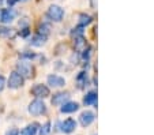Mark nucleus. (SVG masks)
<instances>
[{"instance_id":"obj_15","label":"nucleus","mask_w":154,"mask_h":135,"mask_svg":"<svg viewBox=\"0 0 154 135\" xmlns=\"http://www.w3.org/2000/svg\"><path fill=\"white\" fill-rule=\"evenodd\" d=\"M74 48L78 52H82L83 49H86V41L83 37H76L74 38Z\"/></svg>"},{"instance_id":"obj_2","label":"nucleus","mask_w":154,"mask_h":135,"mask_svg":"<svg viewBox=\"0 0 154 135\" xmlns=\"http://www.w3.org/2000/svg\"><path fill=\"white\" fill-rule=\"evenodd\" d=\"M45 111H47V106H45V104L42 103L41 100H33L32 103H30L29 105V113L33 115V116H38V115H42L45 113Z\"/></svg>"},{"instance_id":"obj_26","label":"nucleus","mask_w":154,"mask_h":135,"mask_svg":"<svg viewBox=\"0 0 154 135\" xmlns=\"http://www.w3.org/2000/svg\"><path fill=\"white\" fill-rule=\"evenodd\" d=\"M17 2H18V0H7V4H8V6H14Z\"/></svg>"},{"instance_id":"obj_13","label":"nucleus","mask_w":154,"mask_h":135,"mask_svg":"<svg viewBox=\"0 0 154 135\" xmlns=\"http://www.w3.org/2000/svg\"><path fill=\"white\" fill-rule=\"evenodd\" d=\"M96 101H97V91H94V90L89 91L83 98L85 105H93V104H96Z\"/></svg>"},{"instance_id":"obj_16","label":"nucleus","mask_w":154,"mask_h":135,"mask_svg":"<svg viewBox=\"0 0 154 135\" xmlns=\"http://www.w3.org/2000/svg\"><path fill=\"white\" fill-rule=\"evenodd\" d=\"M91 21H93V18H91L90 15H87V14L79 15V26L85 27V26H87V25H90Z\"/></svg>"},{"instance_id":"obj_12","label":"nucleus","mask_w":154,"mask_h":135,"mask_svg":"<svg viewBox=\"0 0 154 135\" xmlns=\"http://www.w3.org/2000/svg\"><path fill=\"white\" fill-rule=\"evenodd\" d=\"M38 124L37 123H32L29 124V126H26L23 130H22V132H20V135H35L38 131Z\"/></svg>"},{"instance_id":"obj_11","label":"nucleus","mask_w":154,"mask_h":135,"mask_svg":"<svg viewBox=\"0 0 154 135\" xmlns=\"http://www.w3.org/2000/svg\"><path fill=\"white\" fill-rule=\"evenodd\" d=\"M79 109V104L78 103H74V101H67L66 104H63L60 108L61 113H72V112L78 111Z\"/></svg>"},{"instance_id":"obj_4","label":"nucleus","mask_w":154,"mask_h":135,"mask_svg":"<svg viewBox=\"0 0 154 135\" xmlns=\"http://www.w3.org/2000/svg\"><path fill=\"white\" fill-rule=\"evenodd\" d=\"M48 17L55 22H60L64 17V10L61 8V7L53 4V6H51L49 8H48Z\"/></svg>"},{"instance_id":"obj_20","label":"nucleus","mask_w":154,"mask_h":135,"mask_svg":"<svg viewBox=\"0 0 154 135\" xmlns=\"http://www.w3.org/2000/svg\"><path fill=\"white\" fill-rule=\"evenodd\" d=\"M49 131H51V123L47 121V123L42 126V128H41V135H48Z\"/></svg>"},{"instance_id":"obj_27","label":"nucleus","mask_w":154,"mask_h":135,"mask_svg":"<svg viewBox=\"0 0 154 135\" xmlns=\"http://www.w3.org/2000/svg\"><path fill=\"white\" fill-rule=\"evenodd\" d=\"M0 22H2V10H0Z\"/></svg>"},{"instance_id":"obj_17","label":"nucleus","mask_w":154,"mask_h":135,"mask_svg":"<svg viewBox=\"0 0 154 135\" xmlns=\"http://www.w3.org/2000/svg\"><path fill=\"white\" fill-rule=\"evenodd\" d=\"M51 32V25L49 23H42L38 26V34H42V35H48Z\"/></svg>"},{"instance_id":"obj_24","label":"nucleus","mask_w":154,"mask_h":135,"mask_svg":"<svg viewBox=\"0 0 154 135\" xmlns=\"http://www.w3.org/2000/svg\"><path fill=\"white\" fill-rule=\"evenodd\" d=\"M27 34H29V29H27V27H25V29L20 32V35H22V37H26Z\"/></svg>"},{"instance_id":"obj_9","label":"nucleus","mask_w":154,"mask_h":135,"mask_svg":"<svg viewBox=\"0 0 154 135\" xmlns=\"http://www.w3.org/2000/svg\"><path fill=\"white\" fill-rule=\"evenodd\" d=\"M15 17H17L15 10H12V8L2 10V22H3V23H11L15 19Z\"/></svg>"},{"instance_id":"obj_28","label":"nucleus","mask_w":154,"mask_h":135,"mask_svg":"<svg viewBox=\"0 0 154 135\" xmlns=\"http://www.w3.org/2000/svg\"><path fill=\"white\" fill-rule=\"evenodd\" d=\"M18 2H27V0H18Z\"/></svg>"},{"instance_id":"obj_7","label":"nucleus","mask_w":154,"mask_h":135,"mask_svg":"<svg viewBox=\"0 0 154 135\" xmlns=\"http://www.w3.org/2000/svg\"><path fill=\"white\" fill-rule=\"evenodd\" d=\"M94 119H96V116H94V113L91 111H85V112H82L81 116H79V121H81V124L83 127L90 126L94 121Z\"/></svg>"},{"instance_id":"obj_23","label":"nucleus","mask_w":154,"mask_h":135,"mask_svg":"<svg viewBox=\"0 0 154 135\" xmlns=\"http://www.w3.org/2000/svg\"><path fill=\"white\" fill-rule=\"evenodd\" d=\"M7 135H19V131H18L17 128H12V130H10V131L7 132Z\"/></svg>"},{"instance_id":"obj_21","label":"nucleus","mask_w":154,"mask_h":135,"mask_svg":"<svg viewBox=\"0 0 154 135\" xmlns=\"http://www.w3.org/2000/svg\"><path fill=\"white\" fill-rule=\"evenodd\" d=\"M90 51H91L90 47L87 48V49H83V51H82V52H83V53H82V57H83L85 60H87L89 57H90Z\"/></svg>"},{"instance_id":"obj_14","label":"nucleus","mask_w":154,"mask_h":135,"mask_svg":"<svg viewBox=\"0 0 154 135\" xmlns=\"http://www.w3.org/2000/svg\"><path fill=\"white\" fill-rule=\"evenodd\" d=\"M32 45L34 47H42L45 42H47V35H42V34H35L34 37L32 38Z\"/></svg>"},{"instance_id":"obj_25","label":"nucleus","mask_w":154,"mask_h":135,"mask_svg":"<svg viewBox=\"0 0 154 135\" xmlns=\"http://www.w3.org/2000/svg\"><path fill=\"white\" fill-rule=\"evenodd\" d=\"M22 57H27V59H33L34 57V53H23Z\"/></svg>"},{"instance_id":"obj_8","label":"nucleus","mask_w":154,"mask_h":135,"mask_svg":"<svg viewBox=\"0 0 154 135\" xmlns=\"http://www.w3.org/2000/svg\"><path fill=\"white\" fill-rule=\"evenodd\" d=\"M48 83H49L52 87H63V86L66 85V79L60 75L52 74V75L48 76Z\"/></svg>"},{"instance_id":"obj_3","label":"nucleus","mask_w":154,"mask_h":135,"mask_svg":"<svg viewBox=\"0 0 154 135\" xmlns=\"http://www.w3.org/2000/svg\"><path fill=\"white\" fill-rule=\"evenodd\" d=\"M32 94L38 98H47V97H49L51 91H49V87H48V86L37 83V85H34L32 87Z\"/></svg>"},{"instance_id":"obj_19","label":"nucleus","mask_w":154,"mask_h":135,"mask_svg":"<svg viewBox=\"0 0 154 135\" xmlns=\"http://www.w3.org/2000/svg\"><path fill=\"white\" fill-rule=\"evenodd\" d=\"M71 35H72V38L83 37V27L78 26V27H75V29H72V32H71Z\"/></svg>"},{"instance_id":"obj_18","label":"nucleus","mask_w":154,"mask_h":135,"mask_svg":"<svg viewBox=\"0 0 154 135\" xmlns=\"http://www.w3.org/2000/svg\"><path fill=\"white\" fill-rule=\"evenodd\" d=\"M14 34L12 29L10 27H0V37H11Z\"/></svg>"},{"instance_id":"obj_5","label":"nucleus","mask_w":154,"mask_h":135,"mask_svg":"<svg viewBox=\"0 0 154 135\" xmlns=\"http://www.w3.org/2000/svg\"><path fill=\"white\" fill-rule=\"evenodd\" d=\"M23 82H25L23 78H22L17 71H14V72H11L7 83H8V86L11 89H18V87H20V86H23Z\"/></svg>"},{"instance_id":"obj_1","label":"nucleus","mask_w":154,"mask_h":135,"mask_svg":"<svg viewBox=\"0 0 154 135\" xmlns=\"http://www.w3.org/2000/svg\"><path fill=\"white\" fill-rule=\"evenodd\" d=\"M17 72L19 74L23 79L25 78H32L33 72H34V68H33V66L30 64L29 62H26V60H20V62L17 64Z\"/></svg>"},{"instance_id":"obj_22","label":"nucleus","mask_w":154,"mask_h":135,"mask_svg":"<svg viewBox=\"0 0 154 135\" xmlns=\"http://www.w3.org/2000/svg\"><path fill=\"white\" fill-rule=\"evenodd\" d=\"M4 86H6V79H4V76L0 75V91L4 89Z\"/></svg>"},{"instance_id":"obj_10","label":"nucleus","mask_w":154,"mask_h":135,"mask_svg":"<svg viewBox=\"0 0 154 135\" xmlns=\"http://www.w3.org/2000/svg\"><path fill=\"white\" fill-rule=\"evenodd\" d=\"M61 131L66 132V134H71L74 130L76 128V121L74 119H67V120H64L60 126Z\"/></svg>"},{"instance_id":"obj_6","label":"nucleus","mask_w":154,"mask_h":135,"mask_svg":"<svg viewBox=\"0 0 154 135\" xmlns=\"http://www.w3.org/2000/svg\"><path fill=\"white\" fill-rule=\"evenodd\" d=\"M68 98H70V93H68V91H60V93H56L52 97V104L60 106L67 103Z\"/></svg>"}]
</instances>
